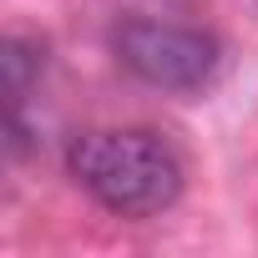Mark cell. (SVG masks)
<instances>
[{
	"label": "cell",
	"mask_w": 258,
	"mask_h": 258,
	"mask_svg": "<svg viewBox=\"0 0 258 258\" xmlns=\"http://www.w3.org/2000/svg\"><path fill=\"white\" fill-rule=\"evenodd\" d=\"M66 172L116 218H157L182 198L177 152L142 126H96L71 137Z\"/></svg>",
	"instance_id": "cell-1"
},
{
	"label": "cell",
	"mask_w": 258,
	"mask_h": 258,
	"mask_svg": "<svg viewBox=\"0 0 258 258\" xmlns=\"http://www.w3.org/2000/svg\"><path fill=\"white\" fill-rule=\"evenodd\" d=\"M116 56L137 81L162 91H203L223 66L218 36L167 21H126L116 31Z\"/></svg>",
	"instance_id": "cell-2"
}]
</instances>
